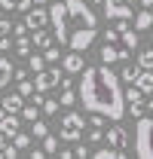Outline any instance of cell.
I'll return each mask as SVG.
<instances>
[{"label":"cell","instance_id":"obj_42","mask_svg":"<svg viewBox=\"0 0 153 159\" xmlns=\"http://www.w3.org/2000/svg\"><path fill=\"white\" fill-rule=\"evenodd\" d=\"M9 34V19H0V37Z\"/></svg>","mask_w":153,"mask_h":159},{"label":"cell","instance_id":"obj_15","mask_svg":"<svg viewBox=\"0 0 153 159\" xmlns=\"http://www.w3.org/2000/svg\"><path fill=\"white\" fill-rule=\"evenodd\" d=\"M46 46H52V34H49L46 28H37V31H34V49L43 52Z\"/></svg>","mask_w":153,"mask_h":159},{"label":"cell","instance_id":"obj_36","mask_svg":"<svg viewBox=\"0 0 153 159\" xmlns=\"http://www.w3.org/2000/svg\"><path fill=\"white\" fill-rule=\"evenodd\" d=\"M89 141H92V144H98V141H104V132H101L98 125H92V129H89Z\"/></svg>","mask_w":153,"mask_h":159},{"label":"cell","instance_id":"obj_11","mask_svg":"<svg viewBox=\"0 0 153 159\" xmlns=\"http://www.w3.org/2000/svg\"><path fill=\"white\" fill-rule=\"evenodd\" d=\"M61 67H64V74H80V70H83L86 64H83V55L71 49L67 55H61Z\"/></svg>","mask_w":153,"mask_h":159},{"label":"cell","instance_id":"obj_14","mask_svg":"<svg viewBox=\"0 0 153 159\" xmlns=\"http://www.w3.org/2000/svg\"><path fill=\"white\" fill-rule=\"evenodd\" d=\"M98 58H101V64H114V61H119V49L114 43H104L101 52H98Z\"/></svg>","mask_w":153,"mask_h":159},{"label":"cell","instance_id":"obj_8","mask_svg":"<svg viewBox=\"0 0 153 159\" xmlns=\"http://www.w3.org/2000/svg\"><path fill=\"white\" fill-rule=\"evenodd\" d=\"M101 3H104L107 21H114V19H132V12H135V0H101Z\"/></svg>","mask_w":153,"mask_h":159},{"label":"cell","instance_id":"obj_12","mask_svg":"<svg viewBox=\"0 0 153 159\" xmlns=\"http://www.w3.org/2000/svg\"><path fill=\"white\" fill-rule=\"evenodd\" d=\"M19 129H21L19 113H3V119H0V132H3L6 138H12V135H16Z\"/></svg>","mask_w":153,"mask_h":159},{"label":"cell","instance_id":"obj_30","mask_svg":"<svg viewBox=\"0 0 153 159\" xmlns=\"http://www.w3.org/2000/svg\"><path fill=\"white\" fill-rule=\"evenodd\" d=\"M16 52H19V55H25V58H28V52H31V40H28V34H25V37H19V40H16Z\"/></svg>","mask_w":153,"mask_h":159},{"label":"cell","instance_id":"obj_9","mask_svg":"<svg viewBox=\"0 0 153 159\" xmlns=\"http://www.w3.org/2000/svg\"><path fill=\"white\" fill-rule=\"evenodd\" d=\"M129 141H132L129 132H126V129L119 125V119H116V125L107 129V144H110L114 150H119V153H126V150H129Z\"/></svg>","mask_w":153,"mask_h":159},{"label":"cell","instance_id":"obj_40","mask_svg":"<svg viewBox=\"0 0 153 159\" xmlns=\"http://www.w3.org/2000/svg\"><path fill=\"white\" fill-rule=\"evenodd\" d=\"M89 122H92V125H98V129H104V116H101V113H92V119H89Z\"/></svg>","mask_w":153,"mask_h":159},{"label":"cell","instance_id":"obj_23","mask_svg":"<svg viewBox=\"0 0 153 159\" xmlns=\"http://www.w3.org/2000/svg\"><path fill=\"white\" fill-rule=\"evenodd\" d=\"M141 70H153V49H144V52H138V61H135Z\"/></svg>","mask_w":153,"mask_h":159},{"label":"cell","instance_id":"obj_1","mask_svg":"<svg viewBox=\"0 0 153 159\" xmlns=\"http://www.w3.org/2000/svg\"><path fill=\"white\" fill-rule=\"evenodd\" d=\"M80 89H76V98L83 101V107L89 113H101L104 119H116L126 116V98H123V86L119 77L107 64H92V67H83L80 70Z\"/></svg>","mask_w":153,"mask_h":159},{"label":"cell","instance_id":"obj_33","mask_svg":"<svg viewBox=\"0 0 153 159\" xmlns=\"http://www.w3.org/2000/svg\"><path fill=\"white\" fill-rule=\"evenodd\" d=\"M58 58H61V55H58V49H55V46H46V49H43V61H49V64H55Z\"/></svg>","mask_w":153,"mask_h":159},{"label":"cell","instance_id":"obj_34","mask_svg":"<svg viewBox=\"0 0 153 159\" xmlns=\"http://www.w3.org/2000/svg\"><path fill=\"white\" fill-rule=\"evenodd\" d=\"M46 132H49V125H46V122H40V116H37V119H34V138H43Z\"/></svg>","mask_w":153,"mask_h":159},{"label":"cell","instance_id":"obj_19","mask_svg":"<svg viewBox=\"0 0 153 159\" xmlns=\"http://www.w3.org/2000/svg\"><path fill=\"white\" fill-rule=\"evenodd\" d=\"M123 98H126V104H144V92H141L138 86H129V89L123 92Z\"/></svg>","mask_w":153,"mask_h":159},{"label":"cell","instance_id":"obj_28","mask_svg":"<svg viewBox=\"0 0 153 159\" xmlns=\"http://www.w3.org/2000/svg\"><path fill=\"white\" fill-rule=\"evenodd\" d=\"M43 150H46V156H52L58 150V138H52V135L46 132V135H43Z\"/></svg>","mask_w":153,"mask_h":159},{"label":"cell","instance_id":"obj_24","mask_svg":"<svg viewBox=\"0 0 153 159\" xmlns=\"http://www.w3.org/2000/svg\"><path fill=\"white\" fill-rule=\"evenodd\" d=\"M12 147H16V150H28V147H31V135L19 129V132L12 135Z\"/></svg>","mask_w":153,"mask_h":159},{"label":"cell","instance_id":"obj_43","mask_svg":"<svg viewBox=\"0 0 153 159\" xmlns=\"http://www.w3.org/2000/svg\"><path fill=\"white\" fill-rule=\"evenodd\" d=\"M6 49H9V37L3 34V37H0V52H6Z\"/></svg>","mask_w":153,"mask_h":159},{"label":"cell","instance_id":"obj_5","mask_svg":"<svg viewBox=\"0 0 153 159\" xmlns=\"http://www.w3.org/2000/svg\"><path fill=\"white\" fill-rule=\"evenodd\" d=\"M64 9H67V19H76L80 25H89V28H95V12L89 9V3L86 0H64Z\"/></svg>","mask_w":153,"mask_h":159},{"label":"cell","instance_id":"obj_47","mask_svg":"<svg viewBox=\"0 0 153 159\" xmlns=\"http://www.w3.org/2000/svg\"><path fill=\"white\" fill-rule=\"evenodd\" d=\"M0 141H6V135H3V132H0Z\"/></svg>","mask_w":153,"mask_h":159},{"label":"cell","instance_id":"obj_6","mask_svg":"<svg viewBox=\"0 0 153 159\" xmlns=\"http://www.w3.org/2000/svg\"><path fill=\"white\" fill-rule=\"evenodd\" d=\"M95 37H98L95 28H89V25H80L76 31H71V34H67V46H71L74 52H86V49L95 43Z\"/></svg>","mask_w":153,"mask_h":159},{"label":"cell","instance_id":"obj_46","mask_svg":"<svg viewBox=\"0 0 153 159\" xmlns=\"http://www.w3.org/2000/svg\"><path fill=\"white\" fill-rule=\"evenodd\" d=\"M86 3H101V0H86Z\"/></svg>","mask_w":153,"mask_h":159},{"label":"cell","instance_id":"obj_48","mask_svg":"<svg viewBox=\"0 0 153 159\" xmlns=\"http://www.w3.org/2000/svg\"><path fill=\"white\" fill-rule=\"evenodd\" d=\"M0 119H3V107H0Z\"/></svg>","mask_w":153,"mask_h":159},{"label":"cell","instance_id":"obj_26","mask_svg":"<svg viewBox=\"0 0 153 159\" xmlns=\"http://www.w3.org/2000/svg\"><path fill=\"white\" fill-rule=\"evenodd\" d=\"M119 37H123V43H126V49H129V52H132V49H138V34H135L132 28H126Z\"/></svg>","mask_w":153,"mask_h":159},{"label":"cell","instance_id":"obj_18","mask_svg":"<svg viewBox=\"0 0 153 159\" xmlns=\"http://www.w3.org/2000/svg\"><path fill=\"white\" fill-rule=\"evenodd\" d=\"M150 25H153V12L150 9H141V12L135 16V31H147Z\"/></svg>","mask_w":153,"mask_h":159},{"label":"cell","instance_id":"obj_25","mask_svg":"<svg viewBox=\"0 0 153 159\" xmlns=\"http://www.w3.org/2000/svg\"><path fill=\"white\" fill-rule=\"evenodd\" d=\"M19 116H21V119H28V122H34V119L40 116V107H37V104H34V101H31L28 107L21 104V113H19Z\"/></svg>","mask_w":153,"mask_h":159},{"label":"cell","instance_id":"obj_44","mask_svg":"<svg viewBox=\"0 0 153 159\" xmlns=\"http://www.w3.org/2000/svg\"><path fill=\"white\" fill-rule=\"evenodd\" d=\"M138 3H141L144 9H150V6H153V0H138Z\"/></svg>","mask_w":153,"mask_h":159},{"label":"cell","instance_id":"obj_37","mask_svg":"<svg viewBox=\"0 0 153 159\" xmlns=\"http://www.w3.org/2000/svg\"><path fill=\"white\" fill-rule=\"evenodd\" d=\"M74 156H80V159H86V156H89V147H86L83 141H76V150H74Z\"/></svg>","mask_w":153,"mask_h":159},{"label":"cell","instance_id":"obj_17","mask_svg":"<svg viewBox=\"0 0 153 159\" xmlns=\"http://www.w3.org/2000/svg\"><path fill=\"white\" fill-rule=\"evenodd\" d=\"M89 156H92V159H123L126 153H119V150H114V147L107 144V147H98L95 153H89Z\"/></svg>","mask_w":153,"mask_h":159},{"label":"cell","instance_id":"obj_29","mask_svg":"<svg viewBox=\"0 0 153 159\" xmlns=\"http://www.w3.org/2000/svg\"><path fill=\"white\" fill-rule=\"evenodd\" d=\"M19 156V150L12 147V144H6V141H0V159H16Z\"/></svg>","mask_w":153,"mask_h":159},{"label":"cell","instance_id":"obj_3","mask_svg":"<svg viewBox=\"0 0 153 159\" xmlns=\"http://www.w3.org/2000/svg\"><path fill=\"white\" fill-rule=\"evenodd\" d=\"M46 12H49L52 31H55L52 37L58 40V46H67V34H71V31H67V21H71V19H67V9H64V3H61V0H55V3L46 9Z\"/></svg>","mask_w":153,"mask_h":159},{"label":"cell","instance_id":"obj_4","mask_svg":"<svg viewBox=\"0 0 153 159\" xmlns=\"http://www.w3.org/2000/svg\"><path fill=\"white\" fill-rule=\"evenodd\" d=\"M83 129H86V119L83 113H64L61 116V129H58V138L67 141V144H76V141H83Z\"/></svg>","mask_w":153,"mask_h":159},{"label":"cell","instance_id":"obj_2","mask_svg":"<svg viewBox=\"0 0 153 159\" xmlns=\"http://www.w3.org/2000/svg\"><path fill=\"white\" fill-rule=\"evenodd\" d=\"M135 150V156L153 159V116H138L135 125V141H129Z\"/></svg>","mask_w":153,"mask_h":159},{"label":"cell","instance_id":"obj_7","mask_svg":"<svg viewBox=\"0 0 153 159\" xmlns=\"http://www.w3.org/2000/svg\"><path fill=\"white\" fill-rule=\"evenodd\" d=\"M58 83H61V70L58 67H40L34 74V89L37 92H49V89H55Z\"/></svg>","mask_w":153,"mask_h":159},{"label":"cell","instance_id":"obj_13","mask_svg":"<svg viewBox=\"0 0 153 159\" xmlns=\"http://www.w3.org/2000/svg\"><path fill=\"white\" fill-rule=\"evenodd\" d=\"M21 104H25V101H21V95H19V92H9L6 98L0 101L3 113H21Z\"/></svg>","mask_w":153,"mask_h":159},{"label":"cell","instance_id":"obj_16","mask_svg":"<svg viewBox=\"0 0 153 159\" xmlns=\"http://www.w3.org/2000/svg\"><path fill=\"white\" fill-rule=\"evenodd\" d=\"M135 86L147 95V92H153V70H141L138 77H135Z\"/></svg>","mask_w":153,"mask_h":159},{"label":"cell","instance_id":"obj_39","mask_svg":"<svg viewBox=\"0 0 153 159\" xmlns=\"http://www.w3.org/2000/svg\"><path fill=\"white\" fill-rule=\"evenodd\" d=\"M126 110H132V116L138 119V116H144V104H129Z\"/></svg>","mask_w":153,"mask_h":159},{"label":"cell","instance_id":"obj_45","mask_svg":"<svg viewBox=\"0 0 153 159\" xmlns=\"http://www.w3.org/2000/svg\"><path fill=\"white\" fill-rule=\"evenodd\" d=\"M31 3H37V6H43V3H46V0H31Z\"/></svg>","mask_w":153,"mask_h":159},{"label":"cell","instance_id":"obj_31","mask_svg":"<svg viewBox=\"0 0 153 159\" xmlns=\"http://www.w3.org/2000/svg\"><path fill=\"white\" fill-rule=\"evenodd\" d=\"M16 92H19L21 98H31V92H34V83H28V77L19 80V89H16Z\"/></svg>","mask_w":153,"mask_h":159},{"label":"cell","instance_id":"obj_35","mask_svg":"<svg viewBox=\"0 0 153 159\" xmlns=\"http://www.w3.org/2000/svg\"><path fill=\"white\" fill-rule=\"evenodd\" d=\"M40 110H43V113H58V101H46V98H43Z\"/></svg>","mask_w":153,"mask_h":159},{"label":"cell","instance_id":"obj_38","mask_svg":"<svg viewBox=\"0 0 153 159\" xmlns=\"http://www.w3.org/2000/svg\"><path fill=\"white\" fill-rule=\"evenodd\" d=\"M12 34H16V37H25V34H28V25H25V21L12 25Z\"/></svg>","mask_w":153,"mask_h":159},{"label":"cell","instance_id":"obj_41","mask_svg":"<svg viewBox=\"0 0 153 159\" xmlns=\"http://www.w3.org/2000/svg\"><path fill=\"white\" fill-rule=\"evenodd\" d=\"M58 153V159H74V150H67V147H64V150H55Z\"/></svg>","mask_w":153,"mask_h":159},{"label":"cell","instance_id":"obj_10","mask_svg":"<svg viewBox=\"0 0 153 159\" xmlns=\"http://www.w3.org/2000/svg\"><path fill=\"white\" fill-rule=\"evenodd\" d=\"M25 12H28V19H25L28 31H37V28H46V25H49V12H46V9H31V6H28Z\"/></svg>","mask_w":153,"mask_h":159},{"label":"cell","instance_id":"obj_21","mask_svg":"<svg viewBox=\"0 0 153 159\" xmlns=\"http://www.w3.org/2000/svg\"><path fill=\"white\" fill-rule=\"evenodd\" d=\"M9 77H12V61L3 55V58H0V89L9 83Z\"/></svg>","mask_w":153,"mask_h":159},{"label":"cell","instance_id":"obj_20","mask_svg":"<svg viewBox=\"0 0 153 159\" xmlns=\"http://www.w3.org/2000/svg\"><path fill=\"white\" fill-rule=\"evenodd\" d=\"M28 6H31V0H0V9H9V12H21Z\"/></svg>","mask_w":153,"mask_h":159},{"label":"cell","instance_id":"obj_22","mask_svg":"<svg viewBox=\"0 0 153 159\" xmlns=\"http://www.w3.org/2000/svg\"><path fill=\"white\" fill-rule=\"evenodd\" d=\"M74 101H76L74 86H61V98H58V107H71Z\"/></svg>","mask_w":153,"mask_h":159},{"label":"cell","instance_id":"obj_27","mask_svg":"<svg viewBox=\"0 0 153 159\" xmlns=\"http://www.w3.org/2000/svg\"><path fill=\"white\" fill-rule=\"evenodd\" d=\"M138 74H141V67H138V64H126V67H123V74H119V80H123V83H135Z\"/></svg>","mask_w":153,"mask_h":159},{"label":"cell","instance_id":"obj_32","mask_svg":"<svg viewBox=\"0 0 153 159\" xmlns=\"http://www.w3.org/2000/svg\"><path fill=\"white\" fill-rule=\"evenodd\" d=\"M43 64H46V61H43V55H34V52H28V67H31L34 74H37Z\"/></svg>","mask_w":153,"mask_h":159}]
</instances>
